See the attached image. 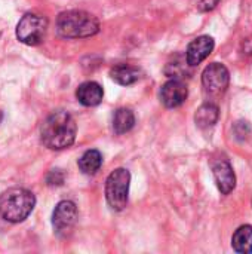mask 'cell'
Here are the masks:
<instances>
[{"instance_id":"11","label":"cell","mask_w":252,"mask_h":254,"mask_svg":"<svg viewBox=\"0 0 252 254\" xmlns=\"http://www.w3.org/2000/svg\"><path fill=\"white\" fill-rule=\"evenodd\" d=\"M76 97L80 104H83L86 107H95L102 101L104 91L100 83H97L94 80H88V82H83L82 85H79V88L76 91Z\"/></svg>"},{"instance_id":"2","label":"cell","mask_w":252,"mask_h":254,"mask_svg":"<svg viewBox=\"0 0 252 254\" xmlns=\"http://www.w3.org/2000/svg\"><path fill=\"white\" fill-rule=\"evenodd\" d=\"M56 31L64 39H86L100 31V21L86 10H67L58 15Z\"/></svg>"},{"instance_id":"9","label":"cell","mask_w":252,"mask_h":254,"mask_svg":"<svg viewBox=\"0 0 252 254\" xmlns=\"http://www.w3.org/2000/svg\"><path fill=\"white\" fill-rule=\"evenodd\" d=\"M189 95L186 83L180 79H171L160 88V101L168 109L180 107Z\"/></svg>"},{"instance_id":"10","label":"cell","mask_w":252,"mask_h":254,"mask_svg":"<svg viewBox=\"0 0 252 254\" xmlns=\"http://www.w3.org/2000/svg\"><path fill=\"white\" fill-rule=\"evenodd\" d=\"M215 42L211 36H199L195 40H192L187 46L186 60L190 67L199 65L203 60H206L211 52L214 51Z\"/></svg>"},{"instance_id":"4","label":"cell","mask_w":252,"mask_h":254,"mask_svg":"<svg viewBox=\"0 0 252 254\" xmlns=\"http://www.w3.org/2000/svg\"><path fill=\"white\" fill-rule=\"evenodd\" d=\"M131 173L125 168L114 170L105 180V199L111 210L122 211L128 205Z\"/></svg>"},{"instance_id":"5","label":"cell","mask_w":252,"mask_h":254,"mask_svg":"<svg viewBox=\"0 0 252 254\" xmlns=\"http://www.w3.org/2000/svg\"><path fill=\"white\" fill-rule=\"evenodd\" d=\"M48 21L37 13H25L16 25V39L28 46L40 45L45 39Z\"/></svg>"},{"instance_id":"13","label":"cell","mask_w":252,"mask_h":254,"mask_svg":"<svg viewBox=\"0 0 252 254\" xmlns=\"http://www.w3.org/2000/svg\"><path fill=\"white\" fill-rule=\"evenodd\" d=\"M218 118H220V110H218V106H215L214 103L202 104L195 113V122L202 129L214 127L217 124Z\"/></svg>"},{"instance_id":"3","label":"cell","mask_w":252,"mask_h":254,"mask_svg":"<svg viewBox=\"0 0 252 254\" xmlns=\"http://www.w3.org/2000/svg\"><path fill=\"white\" fill-rule=\"evenodd\" d=\"M36 198L24 188H12L0 196V217L9 223L24 222L34 210Z\"/></svg>"},{"instance_id":"6","label":"cell","mask_w":252,"mask_h":254,"mask_svg":"<svg viewBox=\"0 0 252 254\" xmlns=\"http://www.w3.org/2000/svg\"><path fill=\"white\" fill-rule=\"evenodd\" d=\"M230 83V73L227 67L221 63L209 64L202 73V85L208 95L220 97L223 95Z\"/></svg>"},{"instance_id":"15","label":"cell","mask_w":252,"mask_h":254,"mask_svg":"<svg viewBox=\"0 0 252 254\" xmlns=\"http://www.w3.org/2000/svg\"><path fill=\"white\" fill-rule=\"evenodd\" d=\"M79 168L83 174L88 176H94L100 171L101 165H102V155L97 150V149H91L86 150L80 159H79Z\"/></svg>"},{"instance_id":"19","label":"cell","mask_w":252,"mask_h":254,"mask_svg":"<svg viewBox=\"0 0 252 254\" xmlns=\"http://www.w3.org/2000/svg\"><path fill=\"white\" fill-rule=\"evenodd\" d=\"M1 121H3V113H1V110H0V124H1Z\"/></svg>"},{"instance_id":"18","label":"cell","mask_w":252,"mask_h":254,"mask_svg":"<svg viewBox=\"0 0 252 254\" xmlns=\"http://www.w3.org/2000/svg\"><path fill=\"white\" fill-rule=\"evenodd\" d=\"M220 0H198V9L201 12H211L218 6Z\"/></svg>"},{"instance_id":"16","label":"cell","mask_w":252,"mask_h":254,"mask_svg":"<svg viewBox=\"0 0 252 254\" xmlns=\"http://www.w3.org/2000/svg\"><path fill=\"white\" fill-rule=\"evenodd\" d=\"M135 125V116L134 112L129 109H117L113 116V131L117 135L129 132Z\"/></svg>"},{"instance_id":"17","label":"cell","mask_w":252,"mask_h":254,"mask_svg":"<svg viewBox=\"0 0 252 254\" xmlns=\"http://www.w3.org/2000/svg\"><path fill=\"white\" fill-rule=\"evenodd\" d=\"M46 182L49 186H61L64 183V173L61 170H52L49 171Z\"/></svg>"},{"instance_id":"12","label":"cell","mask_w":252,"mask_h":254,"mask_svg":"<svg viewBox=\"0 0 252 254\" xmlns=\"http://www.w3.org/2000/svg\"><path fill=\"white\" fill-rule=\"evenodd\" d=\"M110 76L116 83L123 85V86H129V85H134L135 82L140 80L141 71L138 67H134L129 64H117L110 70Z\"/></svg>"},{"instance_id":"7","label":"cell","mask_w":252,"mask_h":254,"mask_svg":"<svg viewBox=\"0 0 252 254\" xmlns=\"http://www.w3.org/2000/svg\"><path fill=\"white\" fill-rule=\"evenodd\" d=\"M79 217L77 205L73 201H61L52 213V226L58 237H67L76 226Z\"/></svg>"},{"instance_id":"1","label":"cell","mask_w":252,"mask_h":254,"mask_svg":"<svg viewBox=\"0 0 252 254\" xmlns=\"http://www.w3.org/2000/svg\"><path fill=\"white\" fill-rule=\"evenodd\" d=\"M76 121L65 110L52 112L40 127L42 143L50 150H62L70 147L76 140Z\"/></svg>"},{"instance_id":"14","label":"cell","mask_w":252,"mask_h":254,"mask_svg":"<svg viewBox=\"0 0 252 254\" xmlns=\"http://www.w3.org/2000/svg\"><path fill=\"white\" fill-rule=\"evenodd\" d=\"M232 247L236 253L250 254L252 253V226L244 225L238 228L232 238Z\"/></svg>"},{"instance_id":"8","label":"cell","mask_w":252,"mask_h":254,"mask_svg":"<svg viewBox=\"0 0 252 254\" xmlns=\"http://www.w3.org/2000/svg\"><path fill=\"white\" fill-rule=\"evenodd\" d=\"M211 168H212V174H214L218 190L223 195H229L230 192H233L236 188V174L229 159L226 158L212 159Z\"/></svg>"}]
</instances>
